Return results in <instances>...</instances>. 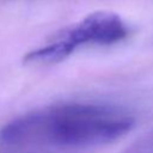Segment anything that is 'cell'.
<instances>
[{
	"instance_id": "1",
	"label": "cell",
	"mask_w": 153,
	"mask_h": 153,
	"mask_svg": "<svg viewBox=\"0 0 153 153\" xmlns=\"http://www.w3.org/2000/svg\"><path fill=\"white\" fill-rule=\"evenodd\" d=\"M134 123V117L117 106L60 103L12 120L1 128L0 139L16 146L85 147L115 141Z\"/></svg>"
},
{
	"instance_id": "2",
	"label": "cell",
	"mask_w": 153,
	"mask_h": 153,
	"mask_svg": "<svg viewBox=\"0 0 153 153\" xmlns=\"http://www.w3.org/2000/svg\"><path fill=\"white\" fill-rule=\"evenodd\" d=\"M128 35V26L117 13L97 11L55 35L45 45L29 51L23 61L30 65L56 63L80 47L90 44L109 45L123 41Z\"/></svg>"
},
{
	"instance_id": "3",
	"label": "cell",
	"mask_w": 153,
	"mask_h": 153,
	"mask_svg": "<svg viewBox=\"0 0 153 153\" xmlns=\"http://www.w3.org/2000/svg\"><path fill=\"white\" fill-rule=\"evenodd\" d=\"M123 153H153V130L134 141Z\"/></svg>"
}]
</instances>
